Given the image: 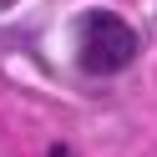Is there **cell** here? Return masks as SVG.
Returning <instances> with one entry per match:
<instances>
[{"label": "cell", "mask_w": 157, "mask_h": 157, "mask_svg": "<svg viewBox=\"0 0 157 157\" xmlns=\"http://www.w3.org/2000/svg\"><path fill=\"white\" fill-rule=\"evenodd\" d=\"M137 56V31L117 10H91L81 25V71L91 76H117Z\"/></svg>", "instance_id": "1"}]
</instances>
